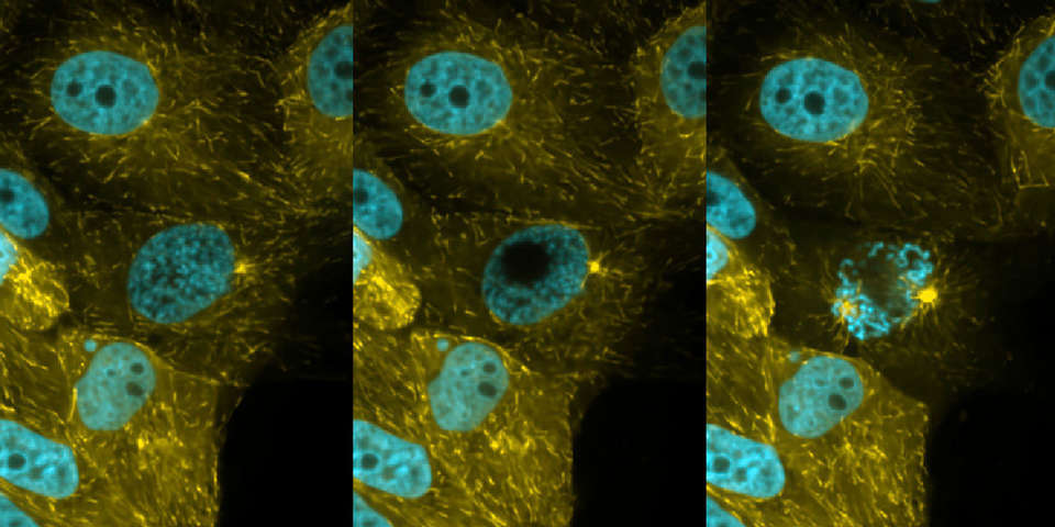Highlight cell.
Wrapping results in <instances>:
<instances>
[{"instance_id": "cell-1", "label": "cell", "mask_w": 1055, "mask_h": 527, "mask_svg": "<svg viewBox=\"0 0 1055 527\" xmlns=\"http://www.w3.org/2000/svg\"><path fill=\"white\" fill-rule=\"evenodd\" d=\"M19 44L8 128L88 206L319 217L282 145L273 65L210 4L71 2Z\"/></svg>"}, {"instance_id": "cell-2", "label": "cell", "mask_w": 1055, "mask_h": 527, "mask_svg": "<svg viewBox=\"0 0 1055 527\" xmlns=\"http://www.w3.org/2000/svg\"><path fill=\"white\" fill-rule=\"evenodd\" d=\"M738 116L808 205L858 227L1010 235L978 75L869 3L795 9L747 74Z\"/></svg>"}, {"instance_id": "cell-3", "label": "cell", "mask_w": 1055, "mask_h": 527, "mask_svg": "<svg viewBox=\"0 0 1055 527\" xmlns=\"http://www.w3.org/2000/svg\"><path fill=\"white\" fill-rule=\"evenodd\" d=\"M387 119L465 211L653 223L625 63L597 35L522 11L447 3L392 53Z\"/></svg>"}, {"instance_id": "cell-4", "label": "cell", "mask_w": 1055, "mask_h": 527, "mask_svg": "<svg viewBox=\"0 0 1055 527\" xmlns=\"http://www.w3.org/2000/svg\"><path fill=\"white\" fill-rule=\"evenodd\" d=\"M69 268L76 322L221 385L269 358L289 315L306 224L85 206Z\"/></svg>"}, {"instance_id": "cell-5", "label": "cell", "mask_w": 1055, "mask_h": 527, "mask_svg": "<svg viewBox=\"0 0 1055 527\" xmlns=\"http://www.w3.org/2000/svg\"><path fill=\"white\" fill-rule=\"evenodd\" d=\"M442 259L420 317L488 340L579 389L624 359L649 260L636 222L440 210Z\"/></svg>"}, {"instance_id": "cell-6", "label": "cell", "mask_w": 1055, "mask_h": 527, "mask_svg": "<svg viewBox=\"0 0 1055 527\" xmlns=\"http://www.w3.org/2000/svg\"><path fill=\"white\" fill-rule=\"evenodd\" d=\"M401 338L432 447L484 527L569 526L580 389L457 330Z\"/></svg>"}, {"instance_id": "cell-7", "label": "cell", "mask_w": 1055, "mask_h": 527, "mask_svg": "<svg viewBox=\"0 0 1055 527\" xmlns=\"http://www.w3.org/2000/svg\"><path fill=\"white\" fill-rule=\"evenodd\" d=\"M49 334L75 438L136 525L214 526L224 389L112 332L75 322Z\"/></svg>"}, {"instance_id": "cell-8", "label": "cell", "mask_w": 1055, "mask_h": 527, "mask_svg": "<svg viewBox=\"0 0 1055 527\" xmlns=\"http://www.w3.org/2000/svg\"><path fill=\"white\" fill-rule=\"evenodd\" d=\"M763 346L779 449L825 527L926 525V403L857 357L774 332Z\"/></svg>"}, {"instance_id": "cell-9", "label": "cell", "mask_w": 1055, "mask_h": 527, "mask_svg": "<svg viewBox=\"0 0 1055 527\" xmlns=\"http://www.w3.org/2000/svg\"><path fill=\"white\" fill-rule=\"evenodd\" d=\"M859 228L804 257L833 343L828 349L866 361L903 388L967 374L986 324V289L968 243Z\"/></svg>"}, {"instance_id": "cell-10", "label": "cell", "mask_w": 1055, "mask_h": 527, "mask_svg": "<svg viewBox=\"0 0 1055 527\" xmlns=\"http://www.w3.org/2000/svg\"><path fill=\"white\" fill-rule=\"evenodd\" d=\"M0 483L49 508L64 527L137 526L82 449L52 336L0 324Z\"/></svg>"}, {"instance_id": "cell-11", "label": "cell", "mask_w": 1055, "mask_h": 527, "mask_svg": "<svg viewBox=\"0 0 1055 527\" xmlns=\"http://www.w3.org/2000/svg\"><path fill=\"white\" fill-rule=\"evenodd\" d=\"M709 36L707 2L689 4L625 61L637 169L656 222L691 217L704 205Z\"/></svg>"}, {"instance_id": "cell-12", "label": "cell", "mask_w": 1055, "mask_h": 527, "mask_svg": "<svg viewBox=\"0 0 1055 527\" xmlns=\"http://www.w3.org/2000/svg\"><path fill=\"white\" fill-rule=\"evenodd\" d=\"M353 487L409 527H481L430 441L401 332L353 323Z\"/></svg>"}, {"instance_id": "cell-13", "label": "cell", "mask_w": 1055, "mask_h": 527, "mask_svg": "<svg viewBox=\"0 0 1055 527\" xmlns=\"http://www.w3.org/2000/svg\"><path fill=\"white\" fill-rule=\"evenodd\" d=\"M763 338L706 333V490L753 527H825L778 446Z\"/></svg>"}, {"instance_id": "cell-14", "label": "cell", "mask_w": 1055, "mask_h": 527, "mask_svg": "<svg viewBox=\"0 0 1055 527\" xmlns=\"http://www.w3.org/2000/svg\"><path fill=\"white\" fill-rule=\"evenodd\" d=\"M355 22L354 2L315 15L273 66L285 152L306 195L327 213L351 197Z\"/></svg>"}, {"instance_id": "cell-15", "label": "cell", "mask_w": 1055, "mask_h": 527, "mask_svg": "<svg viewBox=\"0 0 1055 527\" xmlns=\"http://www.w3.org/2000/svg\"><path fill=\"white\" fill-rule=\"evenodd\" d=\"M1055 11L1013 33L978 76L987 138L1017 235L1048 227L1055 192Z\"/></svg>"}, {"instance_id": "cell-16", "label": "cell", "mask_w": 1055, "mask_h": 527, "mask_svg": "<svg viewBox=\"0 0 1055 527\" xmlns=\"http://www.w3.org/2000/svg\"><path fill=\"white\" fill-rule=\"evenodd\" d=\"M352 171V227L403 262L420 288L442 259L440 210L396 172L376 145L357 134Z\"/></svg>"}, {"instance_id": "cell-17", "label": "cell", "mask_w": 1055, "mask_h": 527, "mask_svg": "<svg viewBox=\"0 0 1055 527\" xmlns=\"http://www.w3.org/2000/svg\"><path fill=\"white\" fill-rule=\"evenodd\" d=\"M706 227L764 269L777 284L803 265L790 228L746 177L732 153L710 141L706 172Z\"/></svg>"}, {"instance_id": "cell-18", "label": "cell", "mask_w": 1055, "mask_h": 527, "mask_svg": "<svg viewBox=\"0 0 1055 527\" xmlns=\"http://www.w3.org/2000/svg\"><path fill=\"white\" fill-rule=\"evenodd\" d=\"M1 232L67 270L84 242L82 209L58 190L10 128L1 132Z\"/></svg>"}, {"instance_id": "cell-19", "label": "cell", "mask_w": 1055, "mask_h": 527, "mask_svg": "<svg viewBox=\"0 0 1055 527\" xmlns=\"http://www.w3.org/2000/svg\"><path fill=\"white\" fill-rule=\"evenodd\" d=\"M775 288L764 269L706 227V333L768 336L777 309Z\"/></svg>"}, {"instance_id": "cell-20", "label": "cell", "mask_w": 1055, "mask_h": 527, "mask_svg": "<svg viewBox=\"0 0 1055 527\" xmlns=\"http://www.w3.org/2000/svg\"><path fill=\"white\" fill-rule=\"evenodd\" d=\"M70 314L68 270L1 232L0 324L47 334Z\"/></svg>"}, {"instance_id": "cell-21", "label": "cell", "mask_w": 1055, "mask_h": 527, "mask_svg": "<svg viewBox=\"0 0 1055 527\" xmlns=\"http://www.w3.org/2000/svg\"><path fill=\"white\" fill-rule=\"evenodd\" d=\"M353 323L396 333L417 324L421 288L398 258L353 227Z\"/></svg>"}, {"instance_id": "cell-22", "label": "cell", "mask_w": 1055, "mask_h": 527, "mask_svg": "<svg viewBox=\"0 0 1055 527\" xmlns=\"http://www.w3.org/2000/svg\"><path fill=\"white\" fill-rule=\"evenodd\" d=\"M869 5L897 25L953 55L955 49L973 52L990 44L999 27L997 15L984 2L886 1Z\"/></svg>"}, {"instance_id": "cell-23", "label": "cell", "mask_w": 1055, "mask_h": 527, "mask_svg": "<svg viewBox=\"0 0 1055 527\" xmlns=\"http://www.w3.org/2000/svg\"><path fill=\"white\" fill-rule=\"evenodd\" d=\"M64 527L59 518L32 496L0 483V527Z\"/></svg>"}, {"instance_id": "cell-24", "label": "cell", "mask_w": 1055, "mask_h": 527, "mask_svg": "<svg viewBox=\"0 0 1055 527\" xmlns=\"http://www.w3.org/2000/svg\"><path fill=\"white\" fill-rule=\"evenodd\" d=\"M353 524L355 527H409L395 507L357 487H353Z\"/></svg>"}, {"instance_id": "cell-25", "label": "cell", "mask_w": 1055, "mask_h": 527, "mask_svg": "<svg viewBox=\"0 0 1055 527\" xmlns=\"http://www.w3.org/2000/svg\"><path fill=\"white\" fill-rule=\"evenodd\" d=\"M707 526H741L753 527L746 514L734 503L723 496L706 490Z\"/></svg>"}]
</instances>
